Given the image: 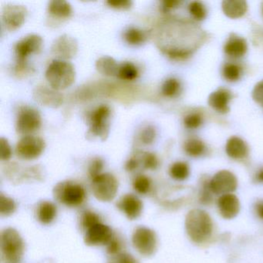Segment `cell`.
Listing matches in <instances>:
<instances>
[{"label": "cell", "instance_id": "1", "mask_svg": "<svg viewBox=\"0 0 263 263\" xmlns=\"http://www.w3.org/2000/svg\"><path fill=\"white\" fill-rule=\"evenodd\" d=\"M185 229L189 238L197 244L206 242L213 233L210 215L201 209H192L186 215Z\"/></svg>", "mask_w": 263, "mask_h": 263}, {"label": "cell", "instance_id": "2", "mask_svg": "<svg viewBox=\"0 0 263 263\" xmlns=\"http://www.w3.org/2000/svg\"><path fill=\"white\" fill-rule=\"evenodd\" d=\"M46 79L57 90L68 88L74 83L76 71L73 64L62 60H54L47 67Z\"/></svg>", "mask_w": 263, "mask_h": 263}, {"label": "cell", "instance_id": "3", "mask_svg": "<svg viewBox=\"0 0 263 263\" xmlns=\"http://www.w3.org/2000/svg\"><path fill=\"white\" fill-rule=\"evenodd\" d=\"M25 251L24 239L20 232L7 228L1 233V253L5 263H21Z\"/></svg>", "mask_w": 263, "mask_h": 263}, {"label": "cell", "instance_id": "4", "mask_svg": "<svg viewBox=\"0 0 263 263\" xmlns=\"http://www.w3.org/2000/svg\"><path fill=\"white\" fill-rule=\"evenodd\" d=\"M55 199L67 207H78L85 201L87 193L81 184L73 181L58 183L53 189Z\"/></svg>", "mask_w": 263, "mask_h": 263}, {"label": "cell", "instance_id": "5", "mask_svg": "<svg viewBox=\"0 0 263 263\" xmlns=\"http://www.w3.org/2000/svg\"><path fill=\"white\" fill-rule=\"evenodd\" d=\"M92 180V192L97 199L109 202L115 199L118 192V181L113 175L102 173Z\"/></svg>", "mask_w": 263, "mask_h": 263}, {"label": "cell", "instance_id": "6", "mask_svg": "<svg viewBox=\"0 0 263 263\" xmlns=\"http://www.w3.org/2000/svg\"><path fill=\"white\" fill-rule=\"evenodd\" d=\"M132 244L141 255L150 257L158 249V237L155 231L145 226H139L134 231Z\"/></svg>", "mask_w": 263, "mask_h": 263}, {"label": "cell", "instance_id": "7", "mask_svg": "<svg viewBox=\"0 0 263 263\" xmlns=\"http://www.w3.org/2000/svg\"><path fill=\"white\" fill-rule=\"evenodd\" d=\"M43 38L40 35L30 34L18 41L15 46L16 56V67L25 68L26 61L32 53H36L42 48Z\"/></svg>", "mask_w": 263, "mask_h": 263}, {"label": "cell", "instance_id": "8", "mask_svg": "<svg viewBox=\"0 0 263 263\" xmlns=\"http://www.w3.org/2000/svg\"><path fill=\"white\" fill-rule=\"evenodd\" d=\"M110 109L107 105H101L93 110L90 118L89 134L105 141L110 130Z\"/></svg>", "mask_w": 263, "mask_h": 263}, {"label": "cell", "instance_id": "9", "mask_svg": "<svg viewBox=\"0 0 263 263\" xmlns=\"http://www.w3.org/2000/svg\"><path fill=\"white\" fill-rule=\"evenodd\" d=\"M42 124L41 114L33 107H24L20 110L16 118V129L20 135L27 136L39 130Z\"/></svg>", "mask_w": 263, "mask_h": 263}, {"label": "cell", "instance_id": "10", "mask_svg": "<svg viewBox=\"0 0 263 263\" xmlns=\"http://www.w3.org/2000/svg\"><path fill=\"white\" fill-rule=\"evenodd\" d=\"M45 141L33 135L23 137L16 147V153L21 159L34 160L39 158L45 150Z\"/></svg>", "mask_w": 263, "mask_h": 263}, {"label": "cell", "instance_id": "11", "mask_svg": "<svg viewBox=\"0 0 263 263\" xmlns=\"http://www.w3.org/2000/svg\"><path fill=\"white\" fill-rule=\"evenodd\" d=\"M28 11L27 7L17 4H7L3 7L2 23L6 30L15 31L25 22Z\"/></svg>", "mask_w": 263, "mask_h": 263}, {"label": "cell", "instance_id": "12", "mask_svg": "<svg viewBox=\"0 0 263 263\" xmlns=\"http://www.w3.org/2000/svg\"><path fill=\"white\" fill-rule=\"evenodd\" d=\"M211 191L215 195H226L236 190L238 181L233 173L223 170L217 172L209 181Z\"/></svg>", "mask_w": 263, "mask_h": 263}, {"label": "cell", "instance_id": "13", "mask_svg": "<svg viewBox=\"0 0 263 263\" xmlns=\"http://www.w3.org/2000/svg\"><path fill=\"white\" fill-rule=\"evenodd\" d=\"M78 51L77 40L70 35L64 34L55 40L51 47V52L58 60L72 59Z\"/></svg>", "mask_w": 263, "mask_h": 263}, {"label": "cell", "instance_id": "14", "mask_svg": "<svg viewBox=\"0 0 263 263\" xmlns=\"http://www.w3.org/2000/svg\"><path fill=\"white\" fill-rule=\"evenodd\" d=\"M113 236L110 227L99 222L85 231L84 242L89 246H107Z\"/></svg>", "mask_w": 263, "mask_h": 263}, {"label": "cell", "instance_id": "15", "mask_svg": "<svg viewBox=\"0 0 263 263\" xmlns=\"http://www.w3.org/2000/svg\"><path fill=\"white\" fill-rule=\"evenodd\" d=\"M7 175L10 179L16 182L26 181H40L42 180L43 171L39 166L21 167L16 164L9 166Z\"/></svg>", "mask_w": 263, "mask_h": 263}, {"label": "cell", "instance_id": "16", "mask_svg": "<svg viewBox=\"0 0 263 263\" xmlns=\"http://www.w3.org/2000/svg\"><path fill=\"white\" fill-rule=\"evenodd\" d=\"M33 98L41 105L53 108L60 107L64 101L58 90L47 86H37L33 90Z\"/></svg>", "mask_w": 263, "mask_h": 263}, {"label": "cell", "instance_id": "17", "mask_svg": "<svg viewBox=\"0 0 263 263\" xmlns=\"http://www.w3.org/2000/svg\"><path fill=\"white\" fill-rule=\"evenodd\" d=\"M117 206L130 220H135L139 218L142 214L144 208L142 201L133 194H127L121 197Z\"/></svg>", "mask_w": 263, "mask_h": 263}, {"label": "cell", "instance_id": "18", "mask_svg": "<svg viewBox=\"0 0 263 263\" xmlns=\"http://www.w3.org/2000/svg\"><path fill=\"white\" fill-rule=\"evenodd\" d=\"M217 204L220 214L226 219L235 218L240 211L239 200L232 193L221 195Z\"/></svg>", "mask_w": 263, "mask_h": 263}, {"label": "cell", "instance_id": "19", "mask_svg": "<svg viewBox=\"0 0 263 263\" xmlns=\"http://www.w3.org/2000/svg\"><path fill=\"white\" fill-rule=\"evenodd\" d=\"M232 96L230 92L221 89L213 92L209 98V104L211 107L220 112V113H227L229 110V103Z\"/></svg>", "mask_w": 263, "mask_h": 263}, {"label": "cell", "instance_id": "20", "mask_svg": "<svg viewBox=\"0 0 263 263\" xmlns=\"http://www.w3.org/2000/svg\"><path fill=\"white\" fill-rule=\"evenodd\" d=\"M226 153L233 159H242L249 153L247 144L243 140L232 137L228 141L226 147Z\"/></svg>", "mask_w": 263, "mask_h": 263}, {"label": "cell", "instance_id": "21", "mask_svg": "<svg viewBox=\"0 0 263 263\" xmlns=\"http://www.w3.org/2000/svg\"><path fill=\"white\" fill-rule=\"evenodd\" d=\"M58 209L53 202L44 201L40 203L36 210L38 221L43 224H50L56 219Z\"/></svg>", "mask_w": 263, "mask_h": 263}, {"label": "cell", "instance_id": "22", "mask_svg": "<svg viewBox=\"0 0 263 263\" xmlns=\"http://www.w3.org/2000/svg\"><path fill=\"white\" fill-rule=\"evenodd\" d=\"M247 51V44L243 38L231 36L224 46V52L228 56L239 58L244 56Z\"/></svg>", "mask_w": 263, "mask_h": 263}, {"label": "cell", "instance_id": "23", "mask_svg": "<svg viewBox=\"0 0 263 263\" xmlns=\"http://www.w3.org/2000/svg\"><path fill=\"white\" fill-rule=\"evenodd\" d=\"M120 64L113 58L105 56L96 61V68L100 73L107 77L118 76Z\"/></svg>", "mask_w": 263, "mask_h": 263}, {"label": "cell", "instance_id": "24", "mask_svg": "<svg viewBox=\"0 0 263 263\" xmlns=\"http://www.w3.org/2000/svg\"><path fill=\"white\" fill-rule=\"evenodd\" d=\"M222 9L224 14L232 19L241 17L247 10V4L245 1H224Z\"/></svg>", "mask_w": 263, "mask_h": 263}, {"label": "cell", "instance_id": "25", "mask_svg": "<svg viewBox=\"0 0 263 263\" xmlns=\"http://www.w3.org/2000/svg\"><path fill=\"white\" fill-rule=\"evenodd\" d=\"M48 11L55 17L68 18L73 10L71 5L65 0H53L49 3Z\"/></svg>", "mask_w": 263, "mask_h": 263}, {"label": "cell", "instance_id": "26", "mask_svg": "<svg viewBox=\"0 0 263 263\" xmlns=\"http://www.w3.org/2000/svg\"><path fill=\"white\" fill-rule=\"evenodd\" d=\"M147 37L145 32L135 27L127 29L124 33V40L130 45H141L145 42Z\"/></svg>", "mask_w": 263, "mask_h": 263}, {"label": "cell", "instance_id": "27", "mask_svg": "<svg viewBox=\"0 0 263 263\" xmlns=\"http://www.w3.org/2000/svg\"><path fill=\"white\" fill-rule=\"evenodd\" d=\"M138 70L135 64L130 62H124L120 64L118 78L123 81H134L138 77Z\"/></svg>", "mask_w": 263, "mask_h": 263}, {"label": "cell", "instance_id": "28", "mask_svg": "<svg viewBox=\"0 0 263 263\" xmlns=\"http://www.w3.org/2000/svg\"><path fill=\"white\" fill-rule=\"evenodd\" d=\"M190 174L189 166L184 162H176L172 164L170 168V175L177 181H184Z\"/></svg>", "mask_w": 263, "mask_h": 263}, {"label": "cell", "instance_id": "29", "mask_svg": "<svg viewBox=\"0 0 263 263\" xmlns=\"http://www.w3.org/2000/svg\"><path fill=\"white\" fill-rule=\"evenodd\" d=\"M205 150V146L202 141L195 138H192L186 141L184 151L187 155L192 157H199L203 155Z\"/></svg>", "mask_w": 263, "mask_h": 263}, {"label": "cell", "instance_id": "30", "mask_svg": "<svg viewBox=\"0 0 263 263\" xmlns=\"http://www.w3.org/2000/svg\"><path fill=\"white\" fill-rule=\"evenodd\" d=\"M16 210V204L13 198L1 193L0 195V215L2 217H9Z\"/></svg>", "mask_w": 263, "mask_h": 263}, {"label": "cell", "instance_id": "31", "mask_svg": "<svg viewBox=\"0 0 263 263\" xmlns=\"http://www.w3.org/2000/svg\"><path fill=\"white\" fill-rule=\"evenodd\" d=\"M133 187L140 195H147L152 190V182L146 175H138L134 180Z\"/></svg>", "mask_w": 263, "mask_h": 263}, {"label": "cell", "instance_id": "32", "mask_svg": "<svg viewBox=\"0 0 263 263\" xmlns=\"http://www.w3.org/2000/svg\"><path fill=\"white\" fill-rule=\"evenodd\" d=\"M180 88H181V85L179 81L175 78H170L164 81L161 87V92L167 98H173L179 93Z\"/></svg>", "mask_w": 263, "mask_h": 263}, {"label": "cell", "instance_id": "33", "mask_svg": "<svg viewBox=\"0 0 263 263\" xmlns=\"http://www.w3.org/2000/svg\"><path fill=\"white\" fill-rule=\"evenodd\" d=\"M99 222H101L99 215L90 211L84 212L81 216V226L85 231Z\"/></svg>", "mask_w": 263, "mask_h": 263}, {"label": "cell", "instance_id": "34", "mask_svg": "<svg viewBox=\"0 0 263 263\" xmlns=\"http://www.w3.org/2000/svg\"><path fill=\"white\" fill-rule=\"evenodd\" d=\"M223 75L229 81H236L241 76V69L235 64H228L223 69Z\"/></svg>", "mask_w": 263, "mask_h": 263}, {"label": "cell", "instance_id": "35", "mask_svg": "<svg viewBox=\"0 0 263 263\" xmlns=\"http://www.w3.org/2000/svg\"><path fill=\"white\" fill-rule=\"evenodd\" d=\"M209 181L204 180L201 184V189L199 193V201L203 204H211L213 201V197H212L213 193L211 191Z\"/></svg>", "mask_w": 263, "mask_h": 263}, {"label": "cell", "instance_id": "36", "mask_svg": "<svg viewBox=\"0 0 263 263\" xmlns=\"http://www.w3.org/2000/svg\"><path fill=\"white\" fill-rule=\"evenodd\" d=\"M141 161L144 168L147 170H155L159 165V161L156 155L149 152H144L142 154Z\"/></svg>", "mask_w": 263, "mask_h": 263}, {"label": "cell", "instance_id": "37", "mask_svg": "<svg viewBox=\"0 0 263 263\" xmlns=\"http://www.w3.org/2000/svg\"><path fill=\"white\" fill-rule=\"evenodd\" d=\"M189 12L197 21H202L206 16V10L199 2H192L189 7Z\"/></svg>", "mask_w": 263, "mask_h": 263}, {"label": "cell", "instance_id": "38", "mask_svg": "<svg viewBox=\"0 0 263 263\" xmlns=\"http://www.w3.org/2000/svg\"><path fill=\"white\" fill-rule=\"evenodd\" d=\"M108 263H139V261L130 254L121 252L117 255H111Z\"/></svg>", "mask_w": 263, "mask_h": 263}, {"label": "cell", "instance_id": "39", "mask_svg": "<svg viewBox=\"0 0 263 263\" xmlns=\"http://www.w3.org/2000/svg\"><path fill=\"white\" fill-rule=\"evenodd\" d=\"M103 168H104V161H103V160L99 158H96L92 160L90 165H89V174H90L91 179L102 174Z\"/></svg>", "mask_w": 263, "mask_h": 263}, {"label": "cell", "instance_id": "40", "mask_svg": "<svg viewBox=\"0 0 263 263\" xmlns=\"http://www.w3.org/2000/svg\"><path fill=\"white\" fill-rule=\"evenodd\" d=\"M12 156V148L7 138H0V158L2 161H8Z\"/></svg>", "mask_w": 263, "mask_h": 263}, {"label": "cell", "instance_id": "41", "mask_svg": "<svg viewBox=\"0 0 263 263\" xmlns=\"http://www.w3.org/2000/svg\"><path fill=\"white\" fill-rule=\"evenodd\" d=\"M184 125L187 128L196 129L202 124V118L198 114H192L187 115L184 120Z\"/></svg>", "mask_w": 263, "mask_h": 263}, {"label": "cell", "instance_id": "42", "mask_svg": "<svg viewBox=\"0 0 263 263\" xmlns=\"http://www.w3.org/2000/svg\"><path fill=\"white\" fill-rule=\"evenodd\" d=\"M156 132L152 126H147L141 134V140L144 144H151L155 141Z\"/></svg>", "mask_w": 263, "mask_h": 263}, {"label": "cell", "instance_id": "43", "mask_svg": "<svg viewBox=\"0 0 263 263\" xmlns=\"http://www.w3.org/2000/svg\"><path fill=\"white\" fill-rule=\"evenodd\" d=\"M122 246H121V241L119 238H117L114 235L113 238H111L108 244L107 245V251L110 256L111 255H117V254L121 253Z\"/></svg>", "mask_w": 263, "mask_h": 263}, {"label": "cell", "instance_id": "44", "mask_svg": "<svg viewBox=\"0 0 263 263\" xmlns=\"http://www.w3.org/2000/svg\"><path fill=\"white\" fill-rule=\"evenodd\" d=\"M107 4L112 8L127 10V9L130 8L133 3L129 0H109V1H107Z\"/></svg>", "mask_w": 263, "mask_h": 263}, {"label": "cell", "instance_id": "45", "mask_svg": "<svg viewBox=\"0 0 263 263\" xmlns=\"http://www.w3.org/2000/svg\"><path fill=\"white\" fill-rule=\"evenodd\" d=\"M252 97L255 102L263 107V81L258 83L254 87Z\"/></svg>", "mask_w": 263, "mask_h": 263}, {"label": "cell", "instance_id": "46", "mask_svg": "<svg viewBox=\"0 0 263 263\" xmlns=\"http://www.w3.org/2000/svg\"><path fill=\"white\" fill-rule=\"evenodd\" d=\"M140 165V160L136 157H132L126 162L125 169L129 172H135Z\"/></svg>", "mask_w": 263, "mask_h": 263}, {"label": "cell", "instance_id": "47", "mask_svg": "<svg viewBox=\"0 0 263 263\" xmlns=\"http://www.w3.org/2000/svg\"><path fill=\"white\" fill-rule=\"evenodd\" d=\"M179 1H164L162 3V9L164 12L168 11L172 9L175 8L180 4Z\"/></svg>", "mask_w": 263, "mask_h": 263}, {"label": "cell", "instance_id": "48", "mask_svg": "<svg viewBox=\"0 0 263 263\" xmlns=\"http://www.w3.org/2000/svg\"><path fill=\"white\" fill-rule=\"evenodd\" d=\"M255 212L261 219L263 220V201H259L255 204Z\"/></svg>", "mask_w": 263, "mask_h": 263}, {"label": "cell", "instance_id": "49", "mask_svg": "<svg viewBox=\"0 0 263 263\" xmlns=\"http://www.w3.org/2000/svg\"><path fill=\"white\" fill-rule=\"evenodd\" d=\"M255 180L259 183H263V167H261L255 175Z\"/></svg>", "mask_w": 263, "mask_h": 263}]
</instances>
